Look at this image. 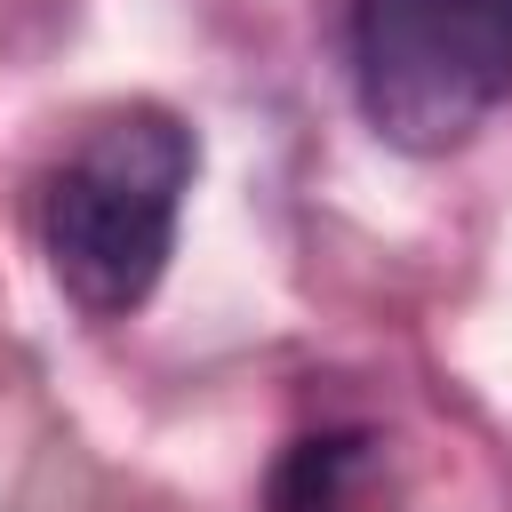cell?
<instances>
[{
    "instance_id": "6da1fadb",
    "label": "cell",
    "mask_w": 512,
    "mask_h": 512,
    "mask_svg": "<svg viewBox=\"0 0 512 512\" xmlns=\"http://www.w3.org/2000/svg\"><path fill=\"white\" fill-rule=\"evenodd\" d=\"M192 168H200V144L168 104H120L48 176L40 248H48L56 288L88 320H128L160 288Z\"/></svg>"
},
{
    "instance_id": "7a4b0ae2",
    "label": "cell",
    "mask_w": 512,
    "mask_h": 512,
    "mask_svg": "<svg viewBox=\"0 0 512 512\" xmlns=\"http://www.w3.org/2000/svg\"><path fill=\"white\" fill-rule=\"evenodd\" d=\"M352 88L384 144L456 152L512 96V0H352Z\"/></svg>"
},
{
    "instance_id": "3957f363",
    "label": "cell",
    "mask_w": 512,
    "mask_h": 512,
    "mask_svg": "<svg viewBox=\"0 0 512 512\" xmlns=\"http://www.w3.org/2000/svg\"><path fill=\"white\" fill-rule=\"evenodd\" d=\"M376 472H384V440L376 432H360V424L304 432L272 464L264 512H368L376 504Z\"/></svg>"
}]
</instances>
